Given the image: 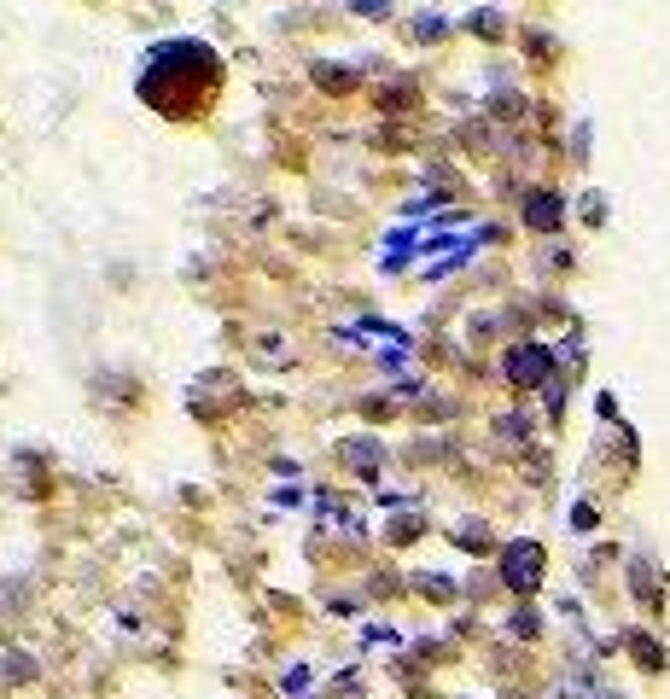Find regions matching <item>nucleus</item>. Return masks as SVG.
Returning <instances> with one entry per match:
<instances>
[{
	"mask_svg": "<svg viewBox=\"0 0 670 699\" xmlns=\"http://www.w3.org/2000/svg\"><path fill=\"white\" fill-rule=\"evenodd\" d=\"M531 222H536V228H554V222H560V204L536 193V199H531Z\"/></svg>",
	"mask_w": 670,
	"mask_h": 699,
	"instance_id": "nucleus-3",
	"label": "nucleus"
},
{
	"mask_svg": "<svg viewBox=\"0 0 670 699\" xmlns=\"http://www.w3.org/2000/svg\"><path fill=\"white\" fill-rule=\"evenodd\" d=\"M502 571H507V583H513L519 595H531L536 583H542V548H536V542H513Z\"/></svg>",
	"mask_w": 670,
	"mask_h": 699,
	"instance_id": "nucleus-1",
	"label": "nucleus"
},
{
	"mask_svg": "<svg viewBox=\"0 0 670 699\" xmlns=\"http://www.w3.org/2000/svg\"><path fill=\"white\" fill-rule=\"evenodd\" d=\"M542 373H548V350H536V344H525V350L507 356V379H513V385H536Z\"/></svg>",
	"mask_w": 670,
	"mask_h": 699,
	"instance_id": "nucleus-2",
	"label": "nucleus"
}]
</instances>
